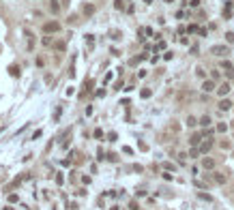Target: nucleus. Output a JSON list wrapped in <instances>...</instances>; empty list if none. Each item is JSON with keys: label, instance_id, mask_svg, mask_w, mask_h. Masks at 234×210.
I'll use <instances>...</instances> for the list:
<instances>
[{"label": "nucleus", "instance_id": "nucleus-1", "mask_svg": "<svg viewBox=\"0 0 234 210\" xmlns=\"http://www.w3.org/2000/svg\"><path fill=\"white\" fill-rule=\"evenodd\" d=\"M210 54H213V56L224 58V56L230 54V47H228V45H213V47H210Z\"/></svg>", "mask_w": 234, "mask_h": 210}, {"label": "nucleus", "instance_id": "nucleus-2", "mask_svg": "<svg viewBox=\"0 0 234 210\" xmlns=\"http://www.w3.org/2000/svg\"><path fill=\"white\" fill-rule=\"evenodd\" d=\"M58 30H60V24H58V21H47V24H43V32H47V35L58 32Z\"/></svg>", "mask_w": 234, "mask_h": 210}, {"label": "nucleus", "instance_id": "nucleus-3", "mask_svg": "<svg viewBox=\"0 0 234 210\" xmlns=\"http://www.w3.org/2000/svg\"><path fill=\"white\" fill-rule=\"evenodd\" d=\"M221 69H224V71H226V75H228V77H230V79H232V77H234V67H232V64H230V62H221Z\"/></svg>", "mask_w": 234, "mask_h": 210}, {"label": "nucleus", "instance_id": "nucleus-4", "mask_svg": "<svg viewBox=\"0 0 234 210\" xmlns=\"http://www.w3.org/2000/svg\"><path fill=\"white\" fill-rule=\"evenodd\" d=\"M230 90H232V88H230V84H228V82H224V84H221L219 88H217V92H219L221 97H226V95H228Z\"/></svg>", "mask_w": 234, "mask_h": 210}, {"label": "nucleus", "instance_id": "nucleus-5", "mask_svg": "<svg viewBox=\"0 0 234 210\" xmlns=\"http://www.w3.org/2000/svg\"><path fill=\"white\" fill-rule=\"evenodd\" d=\"M202 90H204V92H213V90H215V82H213V79H206L204 84H202Z\"/></svg>", "mask_w": 234, "mask_h": 210}, {"label": "nucleus", "instance_id": "nucleus-6", "mask_svg": "<svg viewBox=\"0 0 234 210\" xmlns=\"http://www.w3.org/2000/svg\"><path fill=\"white\" fill-rule=\"evenodd\" d=\"M230 107H232V101H228V99H224V101L219 103V109H224V112H228Z\"/></svg>", "mask_w": 234, "mask_h": 210}, {"label": "nucleus", "instance_id": "nucleus-7", "mask_svg": "<svg viewBox=\"0 0 234 210\" xmlns=\"http://www.w3.org/2000/svg\"><path fill=\"white\" fill-rule=\"evenodd\" d=\"M210 148H213V142H210V140H208V142H204V144H202V146H200V152H208V150H210Z\"/></svg>", "mask_w": 234, "mask_h": 210}, {"label": "nucleus", "instance_id": "nucleus-8", "mask_svg": "<svg viewBox=\"0 0 234 210\" xmlns=\"http://www.w3.org/2000/svg\"><path fill=\"white\" fill-rule=\"evenodd\" d=\"M202 165H204L206 169H213V167H215V161H213V159H204V163H202Z\"/></svg>", "mask_w": 234, "mask_h": 210}, {"label": "nucleus", "instance_id": "nucleus-9", "mask_svg": "<svg viewBox=\"0 0 234 210\" xmlns=\"http://www.w3.org/2000/svg\"><path fill=\"white\" fill-rule=\"evenodd\" d=\"M213 178H215V182H217V184H224V182H226V176H224V174H215Z\"/></svg>", "mask_w": 234, "mask_h": 210}, {"label": "nucleus", "instance_id": "nucleus-10", "mask_svg": "<svg viewBox=\"0 0 234 210\" xmlns=\"http://www.w3.org/2000/svg\"><path fill=\"white\" fill-rule=\"evenodd\" d=\"M50 9L54 11V13H58V11H60V4H58L56 0H50Z\"/></svg>", "mask_w": 234, "mask_h": 210}, {"label": "nucleus", "instance_id": "nucleus-11", "mask_svg": "<svg viewBox=\"0 0 234 210\" xmlns=\"http://www.w3.org/2000/svg\"><path fill=\"white\" fill-rule=\"evenodd\" d=\"M200 124H202V126H208V124H210V116H202V118H200Z\"/></svg>", "mask_w": 234, "mask_h": 210}, {"label": "nucleus", "instance_id": "nucleus-12", "mask_svg": "<svg viewBox=\"0 0 234 210\" xmlns=\"http://www.w3.org/2000/svg\"><path fill=\"white\" fill-rule=\"evenodd\" d=\"M84 13H86V15H92V13H95V7H92V4H86V7H84Z\"/></svg>", "mask_w": 234, "mask_h": 210}, {"label": "nucleus", "instance_id": "nucleus-13", "mask_svg": "<svg viewBox=\"0 0 234 210\" xmlns=\"http://www.w3.org/2000/svg\"><path fill=\"white\" fill-rule=\"evenodd\" d=\"M200 140H202V135H191V140H189V142H191L193 146H198V144H200Z\"/></svg>", "mask_w": 234, "mask_h": 210}, {"label": "nucleus", "instance_id": "nucleus-14", "mask_svg": "<svg viewBox=\"0 0 234 210\" xmlns=\"http://www.w3.org/2000/svg\"><path fill=\"white\" fill-rule=\"evenodd\" d=\"M9 71H11V75H13V77H17V75H19V71H17V67H15V64H11Z\"/></svg>", "mask_w": 234, "mask_h": 210}, {"label": "nucleus", "instance_id": "nucleus-15", "mask_svg": "<svg viewBox=\"0 0 234 210\" xmlns=\"http://www.w3.org/2000/svg\"><path fill=\"white\" fill-rule=\"evenodd\" d=\"M200 154V148H191V152H189V157H198Z\"/></svg>", "mask_w": 234, "mask_h": 210}, {"label": "nucleus", "instance_id": "nucleus-16", "mask_svg": "<svg viewBox=\"0 0 234 210\" xmlns=\"http://www.w3.org/2000/svg\"><path fill=\"white\" fill-rule=\"evenodd\" d=\"M187 124L189 126H195V118H193V116H189V118H187Z\"/></svg>", "mask_w": 234, "mask_h": 210}, {"label": "nucleus", "instance_id": "nucleus-17", "mask_svg": "<svg viewBox=\"0 0 234 210\" xmlns=\"http://www.w3.org/2000/svg\"><path fill=\"white\" fill-rule=\"evenodd\" d=\"M200 200H204V202H210V195H206V193H200Z\"/></svg>", "mask_w": 234, "mask_h": 210}, {"label": "nucleus", "instance_id": "nucleus-18", "mask_svg": "<svg viewBox=\"0 0 234 210\" xmlns=\"http://www.w3.org/2000/svg\"><path fill=\"white\" fill-rule=\"evenodd\" d=\"M226 129H228V126H226L224 122H221V124H217V131H221V133H224V131H226Z\"/></svg>", "mask_w": 234, "mask_h": 210}, {"label": "nucleus", "instance_id": "nucleus-19", "mask_svg": "<svg viewBox=\"0 0 234 210\" xmlns=\"http://www.w3.org/2000/svg\"><path fill=\"white\" fill-rule=\"evenodd\" d=\"M226 37H228V41H230V43H234V32H228Z\"/></svg>", "mask_w": 234, "mask_h": 210}, {"label": "nucleus", "instance_id": "nucleus-20", "mask_svg": "<svg viewBox=\"0 0 234 210\" xmlns=\"http://www.w3.org/2000/svg\"><path fill=\"white\" fill-rule=\"evenodd\" d=\"M125 4H123V0H116V9H123Z\"/></svg>", "mask_w": 234, "mask_h": 210}]
</instances>
